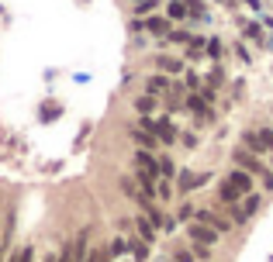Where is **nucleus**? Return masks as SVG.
<instances>
[{
  "mask_svg": "<svg viewBox=\"0 0 273 262\" xmlns=\"http://www.w3.org/2000/svg\"><path fill=\"white\" fill-rule=\"evenodd\" d=\"M214 238H218V231L214 228H207V224H190V242L194 245H214Z\"/></svg>",
  "mask_w": 273,
  "mask_h": 262,
  "instance_id": "7",
  "label": "nucleus"
},
{
  "mask_svg": "<svg viewBox=\"0 0 273 262\" xmlns=\"http://www.w3.org/2000/svg\"><path fill=\"white\" fill-rule=\"evenodd\" d=\"M132 138H135L138 148H145V152H152V148H156V141H159L149 128H135V131H132Z\"/></svg>",
  "mask_w": 273,
  "mask_h": 262,
  "instance_id": "11",
  "label": "nucleus"
},
{
  "mask_svg": "<svg viewBox=\"0 0 273 262\" xmlns=\"http://www.w3.org/2000/svg\"><path fill=\"white\" fill-rule=\"evenodd\" d=\"M142 28H145V31H152V35H170V31H173L166 17H145V21H142Z\"/></svg>",
  "mask_w": 273,
  "mask_h": 262,
  "instance_id": "12",
  "label": "nucleus"
},
{
  "mask_svg": "<svg viewBox=\"0 0 273 262\" xmlns=\"http://www.w3.org/2000/svg\"><path fill=\"white\" fill-rule=\"evenodd\" d=\"M221 183H225L228 190H235L239 196H249V194H253V173H246V169H232Z\"/></svg>",
  "mask_w": 273,
  "mask_h": 262,
  "instance_id": "3",
  "label": "nucleus"
},
{
  "mask_svg": "<svg viewBox=\"0 0 273 262\" xmlns=\"http://www.w3.org/2000/svg\"><path fill=\"white\" fill-rule=\"evenodd\" d=\"M170 79L163 76V72H156V76H149V83H145V90H149V97H156V93H170Z\"/></svg>",
  "mask_w": 273,
  "mask_h": 262,
  "instance_id": "10",
  "label": "nucleus"
},
{
  "mask_svg": "<svg viewBox=\"0 0 273 262\" xmlns=\"http://www.w3.org/2000/svg\"><path fill=\"white\" fill-rule=\"evenodd\" d=\"M194 256L197 259H211V245H194Z\"/></svg>",
  "mask_w": 273,
  "mask_h": 262,
  "instance_id": "24",
  "label": "nucleus"
},
{
  "mask_svg": "<svg viewBox=\"0 0 273 262\" xmlns=\"http://www.w3.org/2000/svg\"><path fill=\"white\" fill-rule=\"evenodd\" d=\"M166 38H170V42H173V45H190V42H194V38H197V35H187V31H183V28H173V31H170V35H166Z\"/></svg>",
  "mask_w": 273,
  "mask_h": 262,
  "instance_id": "15",
  "label": "nucleus"
},
{
  "mask_svg": "<svg viewBox=\"0 0 273 262\" xmlns=\"http://www.w3.org/2000/svg\"><path fill=\"white\" fill-rule=\"evenodd\" d=\"M207 56H211V59H221V42H218V38L207 42Z\"/></svg>",
  "mask_w": 273,
  "mask_h": 262,
  "instance_id": "23",
  "label": "nucleus"
},
{
  "mask_svg": "<svg viewBox=\"0 0 273 262\" xmlns=\"http://www.w3.org/2000/svg\"><path fill=\"white\" fill-rule=\"evenodd\" d=\"M87 262H111V252H104V249H90V259Z\"/></svg>",
  "mask_w": 273,
  "mask_h": 262,
  "instance_id": "21",
  "label": "nucleus"
},
{
  "mask_svg": "<svg viewBox=\"0 0 273 262\" xmlns=\"http://www.w3.org/2000/svg\"><path fill=\"white\" fill-rule=\"evenodd\" d=\"M35 259V252H31V249H21V252H14V256H10V262H31Z\"/></svg>",
  "mask_w": 273,
  "mask_h": 262,
  "instance_id": "22",
  "label": "nucleus"
},
{
  "mask_svg": "<svg viewBox=\"0 0 273 262\" xmlns=\"http://www.w3.org/2000/svg\"><path fill=\"white\" fill-rule=\"evenodd\" d=\"M0 262H3V252H0Z\"/></svg>",
  "mask_w": 273,
  "mask_h": 262,
  "instance_id": "27",
  "label": "nucleus"
},
{
  "mask_svg": "<svg viewBox=\"0 0 273 262\" xmlns=\"http://www.w3.org/2000/svg\"><path fill=\"white\" fill-rule=\"evenodd\" d=\"M173 262H197V256L187 252V249H177V252H173Z\"/></svg>",
  "mask_w": 273,
  "mask_h": 262,
  "instance_id": "20",
  "label": "nucleus"
},
{
  "mask_svg": "<svg viewBox=\"0 0 273 262\" xmlns=\"http://www.w3.org/2000/svg\"><path fill=\"white\" fill-rule=\"evenodd\" d=\"M156 196H159V200H170V196H173V183H170V180H163V183H159V190H156Z\"/></svg>",
  "mask_w": 273,
  "mask_h": 262,
  "instance_id": "18",
  "label": "nucleus"
},
{
  "mask_svg": "<svg viewBox=\"0 0 273 262\" xmlns=\"http://www.w3.org/2000/svg\"><path fill=\"white\" fill-rule=\"evenodd\" d=\"M138 114H142V118H152V111H156V97H149V93H145V97H138Z\"/></svg>",
  "mask_w": 273,
  "mask_h": 262,
  "instance_id": "16",
  "label": "nucleus"
},
{
  "mask_svg": "<svg viewBox=\"0 0 273 262\" xmlns=\"http://www.w3.org/2000/svg\"><path fill=\"white\" fill-rule=\"evenodd\" d=\"M166 14H170V21H187V17H194V10H190L187 0H170Z\"/></svg>",
  "mask_w": 273,
  "mask_h": 262,
  "instance_id": "8",
  "label": "nucleus"
},
{
  "mask_svg": "<svg viewBox=\"0 0 273 262\" xmlns=\"http://www.w3.org/2000/svg\"><path fill=\"white\" fill-rule=\"evenodd\" d=\"M170 262H173V259H170Z\"/></svg>",
  "mask_w": 273,
  "mask_h": 262,
  "instance_id": "28",
  "label": "nucleus"
},
{
  "mask_svg": "<svg viewBox=\"0 0 273 262\" xmlns=\"http://www.w3.org/2000/svg\"><path fill=\"white\" fill-rule=\"evenodd\" d=\"M207 86H221V69H214V72L207 76Z\"/></svg>",
  "mask_w": 273,
  "mask_h": 262,
  "instance_id": "25",
  "label": "nucleus"
},
{
  "mask_svg": "<svg viewBox=\"0 0 273 262\" xmlns=\"http://www.w3.org/2000/svg\"><path fill=\"white\" fill-rule=\"evenodd\" d=\"M207 97H211L207 90H204V93H187V100H183V111H190L197 121H207V118H211V111H207Z\"/></svg>",
  "mask_w": 273,
  "mask_h": 262,
  "instance_id": "4",
  "label": "nucleus"
},
{
  "mask_svg": "<svg viewBox=\"0 0 273 262\" xmlns=\"http://www.w3.org/2000/svg\"><path fill=\"white\" fill-rule=\"evenodd\" d=\"M235 162H239V169H246V173L260 176L267 190L273 187V173H270V169H263V162L256 159V152H253V148H235Z\"/></svg>",
  "mask_w": 273,
  "mask_h": 262,
  "instance_id": "1",
  "label": "nucleus"
},
{
  "mask_svg": "<svg viewBox=\"0 0 273 262\" xmlns=\"http://www.w3.org/2000/svg\"><path fill=\"white\" fill-rule=\"evenodd\" d=\"M204 183V176H194V173H183L180 176V190H194V187H201Z\"/></svg>",
  "mask_w": 273,
  "mask_h": 262,
  "instance_id": "17",
  "label": "nucleus"
},
{
  "mask_svg": "<svg viewBox=\"0 0 273 262\" xmlns=\"http://www.w3.org/2000/svg\"><path fill=\"white\" fill-rule=\"evenodd\" d=\"M159 173H163V176H170V180H173V176H177V166H173V162H170V159H159Z\"/></svg>",
  "mask_w": 273,
  "mask_h": 262,
  "instance_id": "19",
  "label": "nucleus"
},
{
  "mask_svg": "<svg viewBox=\"0 0 273 262\" xmlns=\"http://www.w3.org/2000/svg\"><path fill=\"white\" fill-rule=\"evenodd\" d=\"M159 176H163V173H159V159H152V152L138 148V155H135V180L138 183H145V187H152Z\"/></svg>",
  "mask_w": 273,
  "mask_h": 262,
  "instance_id": "2",
  "label": "nucleus"
},
{
  "mask_svg": "<svg viewBox=\"0 0 273 262\" xmlns=\"http://www.w3.org/2000/svg\"><path fill=\"white\" fill-rule=\"evenodd\" d=\"M45 262H59V256H49V259H45Z\"/></svg>",
  "mask_w": 273,
  "mask_h": 262,
  "instance_id": "26",
  "label": "nucleus"
},
{
  "mask_svg": "<svg viewBox=\"0 0 273 262\" xmlns=\"http://www.w3.org/2000/svg\"><path fill=\"white\" fill-rule=\"evenodd\" d=\"M246 148H253L256 155H260V152H273V148H270V141H267V134H263V131L249 134V138H246Z\"/></svg>",
  "mask_w": 273,
  "mask_h": 262,
  "instance_id": "13",
  "label": "nucleus"
},
{
  "mask_svg": "<svg viewBox=\"0 0 273 262\" xmlns=\"http://www.w3.org/2000/svg\"><path fill=\"white\" fill-rule=\"evenodd\" d=\"M197 224H207V228H214V231H228L232 228V221H225L221 214H214V210H197V217H194Z\"/></svg>",
  "mask_w": 273,
  "mask_h": 262,
  "instance_id": "6",
  "label": "nucleus"
},
{
  "mask_svg": "<svg viewBox=\"0 0 273 262\" xmlns=\"http://www.w3.org/2000/svg\"><path fill=\"white\" fill-rule=\"evenodd\" d=\"M156 66L163 69V76H166V72H170V76H180V72H183V59H177V56H159Z\"/></svg>",
  "mask_w": 273,
  "mask_h": 262,
  "instance_id": "9",
  "label": "nucleus"
},
{
  "mask_svg": "<svg viewBox=\"0 0 273 262\" xmlns=\"http://www.w3.org/2000/svg\"><path fill=\"white\" fill-rule=\"evenodd\" d=\"M256 207H260V200L249 194V196H242L235 207H232V224H242V221H249L253 214H256Z\"/></svg>",
  "mask_w": 273,
  "mask_h": 262,
  "instance_id": "5",
  "label": "nucleus"
},
{
  "mask_svg": "<svg viewBox=\"0 0 273 262\" xmlns=\"http://www.w3.org/2000/svg\"><path fill=\"white\" fill-rule=\"evenodd\" d=\"M138 238H145V242L152 245V238H156V228H152V217H138Z\"/></svg>",
  "mask_w": 273,
  "mask_h": 262,
  "instance_id": "14",
  "label": "nucleus"
}]
</instances>
